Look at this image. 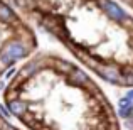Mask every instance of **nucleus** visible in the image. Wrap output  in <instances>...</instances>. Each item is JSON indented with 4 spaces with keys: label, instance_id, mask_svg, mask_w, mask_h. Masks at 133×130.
Segmentation results:
<instances>
[{
    "label": "nucleus",
    "instance_id": "16",
    "mask_svg": "<svg viewBox=\"0 0 133 130\" xmlns=\"http://www.w3.org/2000/svg\"><path fill=\"white\" fill-rule=\"evenodd\" d=\"M125 2H128V3H130V5H133V0H125Z\"/></svg>",
    "mask_w": 133,
    "mask_h": 130
},
{
    "label": "nucleus",
    "instance_id": "5",
    "mask_svg": "<svg viewBox=\"0 0 133 130\" xmlns=\"http://www.w3.org/2000/svg\"><path fill=\"white\" fill-rule=\"evenodd\" d=\"M66 83H68L69 86H76V88H78V86L91 85L88 73H84L83 69H78V68H74L68 76H66Z\"/></svg>",
    "mask_w": 133,
    "mask_h": 130
},
{
    "label": "nucleus",
    "instance_id": "6",
    "mask_svg": "<svg viewBox=\"0 0 133 130\" xmlns=\"http://www.w3.org/2000/svg\"><path fill=\"white\" fill-rule=\"evenodd\" d=\"M7 108L10 110V113L14 115V117H22L24 113H27L29 112V105H27V101H24L22 98H15V100H9L7 101Z\"/></svg>",
    "mask_w": 133,
    "mask_h": 130
},
{
    "label": "nucleus",
    "instance_id": "17",
    "mask_svg": "<svg viewBox=\"0 0 133 130\" xmlns=\"http://www.w3.org/2000/svg\"><path fill=\"white\" fill-rule=\"evenodd\" d=\"M17 130H19V128H17Z\"/></svg>",
    "mask_w": 133,
    "mask_h": 130
},
{
    "label": "nucleus",
    "instance_id": "9",
    "mask_svg": "<svg viewBox=\"0 0 133 130\" xmlns=\"http://www.w3.org/2000/svg\"><path fill=\"white\" fill-rule=\"evenodd\" d=\"M131 107H133V100H130V98L121 96L120 100H118V108H120V110H130L131 112Z\"/></svg>",
    "mask_w": 133,
    "mask_h": 130
},
{
    "label": "nucleus",
    "instance_id": "7",
    "mask_svg": "<svg viewBox=\"0 0 133 130\" xmlns=\"http://www.w3.org/2000/svg\"><path fill=\"white\" fill-rule=\"evenodd\" d=\"M0 22H3V24H15L17 22L15 12L10 9V5H7L3 2H0Z\"/></svg>",
    "mask_w": 133,
    "mask_h": 130
},
{
    "label": "nucleus",
    "instance_id": "3",
    "mask_svg": "<svg viewBox=\"0 0 133 130\" xmlns=\"http://www.w3.org/2000/svg\"><path fill=\"white\" fill-rule=\"evenodd\" d=\"M96 73L104 79L106 83L115 86H121L123 85V75H121V68L115 64H110V63H101L99 68L96 69Z\"/></svg>",
    "mask_w": 133,
    "mask_h": 130
},
{
    "label": "nucleus",
    "instance_id": "1",
    "mask_svg": "<svg viewBox=\"0 0 133 130\" xmlns=\"http://www.w3.org/2000/svg\"><path fill=\"white\" fill-rule=\"evenodd\" d=\"M0 51L5 52L9 58H12L14 61L17 63L19 59L27 58V56L30 54V51H32V47H30L25 41H22L20 37H14V39H9V41H7Z\"/></svg>",
    "mask_w": 133,
    "mask_h": 130
},
{
    "label": "nucleus",
    "instance_id": "4",
    "mask_svg": "<svg viewBox=\"0 0 133 130\" xmlns=\"http://www.w3.org/2000/svg\"><path fill=\"white\" fill-rule=\"evenodd\" d=\"M41 69H42V61H41V59H32V61L25 63V64L20 68V71L17 73L19 81L15 79V83H19V85H20V83L27 81V79H30L32 76H36Z\"/></svg>",
    "mask_w": 133,
    "mask_h": 130
},
{
    "label": "nucleus",
    "instance_id": "14",
    "mask_svg": "<svg viewBox=\"0 0 133 130\" xmlns=\"http://www.w3.org/2000/svg\"><path fill=\"white\" fill-rule=\"evenodd\" d=\"M5 79H0V91H5Z\"/></svg>",
    "mask_w": 133,
    "mask_h": 130
},
{
    "label": "nucleus",
    "instance_id": "2",
    "mask_svg": "<svg viewBox=\"0 0 133 130\" xmlns=\"http://www.w3.org/2000/svg\"><path fill=\"white\" fill-rule=\"evenodd\" d=\"M99 7L104 10V14L111 20H115L118 24H130V17H128L127 10L121 5H118L116 2H113V0H99Z\"/></svg>",
    "mask_w": 133,
    "mask_h": 130
},
{
    "label": "nucleus",
    "instance_id": "15",
    "mask_svg": "<svg viewBox=\"0 0 133 130\" xmlns=\"http://www.w3.org/2000/svg\"><path fill=\"white\" fill-rule=\"evenodd\" d=\"M130 118H133V107H131V112H130Z\"/></svg>",
    "mask_w": 133,
    "mask_h": 130
},
{
    "label": "nucleus",
    "instance_id": "8",
    "mask_svg": "<svg viewBox=\"0 0 133 130\" xmlns=\"http://www.w3.org/2000/svg\"><path fill=\"white\" fill-rule=\"evenodd\" d=\"M54 69H56V73H61V75H66L68 76L69 73L74 69V64L72 63H69V61H66V59H54Z\"/></svg>",
    "mask_w": 133,
    "mask_h": 130
},
{
    "label": "nucleus",
    "instance_id": "10",
    "mask_svg": "<svg viewBox=\"0 0 133 130\" xmlns=\"http://www.w3.org/2000/svg\"><path fill=\"white\" fill-rule=\"evenodd\" d=\"M15 76H17V69L12 66V68H9V69L5 71V76H3V79H5V81H12Z\"/></svg>",
    "mask_w": 133,
    "mask_h": 130
},
{
    "label": "nucleus",
    "instance_id": "12",
    "mask_svg": "<svg viewBox=\"0 0 133 130\" xmlns=\"http://www.w3.org/2000/svg\"><path fill=\"white\" fill-rule=\"evenodd\" d=\"M0 130H17V127H14L12 123H9L7 120H3L2 123H0Z\"/></svg>",
    "mask_w": 133,
    "mask_h": 130
},
{
    "label": "nucleus",
    "instance_id": "11",
    "mask_svg": "<svg viewBox=\"0 0 133 130\" xmlns=\"http://www.w3.org/2000/svg\"><path fill=\"white\" fill-rule=\"evenodd\" d=\"M0 115H2L3 118H10V117H12V113H10V110L7 108V105L0 103Z\"/></svg>",
    "mask_w": 133,
    "mask_h": 130
},
{
    "label": "nucleus",
    "instance_id": "13",
    "mask_svg": "<svg viewBox=\"0 0 133 130\" xmlns=\"http://www.w3.org/2000/svg\"><path fill=\"white\" fill-rule=\"evenodd\" d=\"M125 96H127V98H130V100H133V88H128V90H127V93H125Z\"/></svg>",
    "mask_w": 133,
    "mask_h": 130
}]
</instances>
